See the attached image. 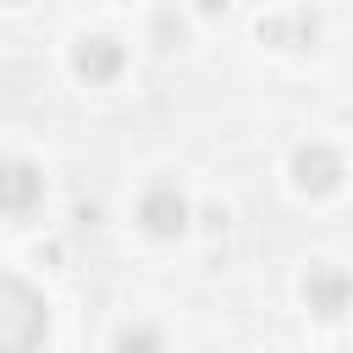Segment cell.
Here are the masks:
<instances>
[{
  "label": "cell",
  "mask_w": 353,
  "mask_h": 353,
  "mask_svg": "<svg viewBox=\"0 0 353 353\" xmlns=\"http://www.w3.org/2000/svg\"><path fill=\"white\" fill-rule=\"evenodd\" d=\"M44 298L22 281V276H0V353L11 347H39L44 342Z\"/></svg>",
  "instance_id": "obj_1"
},
{
  "label": "cell",
  "mask_w": 353,
  "mask_h": 353,
  "mask_svg": "<svg viewBox=\"0 0 353 353\" xmlns=\"http://www.w3.org/2000/svg\"><path fill=\"white\" fill-rule=\"evenodd\" d=\"M226 6H232V0H199V11H204V17H221Z\"/></svg>",
  "instance_id": "obj_9"
},
{
  "label": "cell",
  "mask_w": 353,
  "mask_h": 353,
  "mask_svg": "<svg viewBox=\"0 0 353 353\" xmlns=\"http://www.w3.org/2000/svg\"><path fill=\"white\" fill-rule=\"evenodd\" d=\"M11 6H22V0H11Z\"/></svg>",
  "instance_id": "obj_10"
},
{
  "label": "cell",
  "mask_w": 353,
  "mask_h": 353,
  "mask_svg": "<svg viewBox=\"0 0 353 353\" xmlns=\"http://www.w3.org/2000/svg\"><path fill=\"white\" fill-rule=\"evenodd\" d=\"M138 226H143L149 237H182V232H188V199L176 193V182L143 188V199H138Z\"/></svg>",
  "instance_id": "obj_3"
},
{
  "label": "cell",
  "mask_w": 353,
  "mask_h": 353,
  "mask_svg": "<svg viewBox=\"0 0 353 353\" xmlns=\"http://www.w3.org/2000/svg\"><path fill=\"white\" fill-rule=\"evenodd\" d=\"M292 182H298V193H336V182H342V154L331 149V143H298L292 149Z\"/></svg>",
  "instance_id": "obj_5"
},
{
  "label": "cell",
  "mask_w": 353,
  "mask_h": 353,
  "mask_svg": "<svg viewBox=\"0 0 353 353\" xmlns=\"http://www.w3.org/2000/svg\"><path fill=\"white\" fill-rule=\"evenodd\" d=\"M303 303H309L320 320L347 314V303H353V276H347L342 265H309V276H303Z\"/></svg>",
  "instance_id": "obj_6"
},
{
  "label": "cell",
  "mask_w": 353,
  "mask_h": 353,
  "mask_svg": "<svg viewBox=\"0 0 353 353\" xmlns=\"http://www.w3.org/2000/svg\"><path fill=\"white\" fill-rule=\"evenodd\" d=\"M314 33H320L314 11H292V17H265L259 22V39L276 44V50H303V44H314Z\"/></svg>",
  "instance_id": "obj_7"
},
{
  "label": "cell",
  "mask_w": 353,
  "mask_h": 353,
  "mask_svg": "<svg viewBox=\"0 0 353 353\" xmlns=\"http://www.w3.org/2000/svg\"><path fill=\"white\" fill-rule=\"evenodd\" d=\"M182 33H188V28H182V17H176V11H160V17H154V39H160V50H176V44H182Z\"/></svg>",
  "instance_id": "obj_8"
},
{
  "label": "cell",
  "mask_w": 353,
  "mask_h": 353,
  "mask_svg": "<svg viewBox=\"0 0 353 353\" xmlns=\"http://www.w3.org/2000/svg\"><path fill=\"white\" fill-rule=\"evenodd\" d=\"M121 66H127V44L110 33H83L72 44V72L83 83H110V77H121Z\"/></svg>",
  "instance_id": "obj_4"
},
{
  "label": "cell",
  "mask_w": 353,
  "mask_h": 353,
  "mask_svg": "<svg viewBox=\"0 0 353 353\" xmlns=\"http://www.w3.org/2000/svg\"><path fill=\"white\" fill-rule=\"evenodd\" d=\"M39 199H44V171L33 160H22V154H6L0 160V215L28 221L39 210Z\"/></svg>",
  "instance_id": "obj_2"
}]
</instances>
